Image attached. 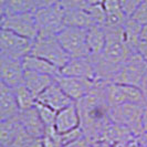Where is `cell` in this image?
<instances>
[{
  "label": "cell",
  "instance_id": "cell-1",
  "mask_svg": "<svg viewBox=\"0 0 147 147\" xmlns=\"http://www.w3.org/2000/svg\"><path fill=\"white\" fill-rule=\"evenodd\" d=\"M95 86L86 96L75 102L80 115V128L90 142L101 140L112 121L109 116V105L105 98L107 83L95 80Z\"/></svg>",
  "mask_w": 147,
  "mask_h": 147
},
{
  "label": "cell",
  "instance_id": "cell-2",
  "mask_svg": "<svg viewBox=\"0 0 147 147\" xmlns=\"http://www.w3.org/2000/svg\"><path fill=\"white\" fill-rule=\"evenodd\" d=\"M30 54L47 60L59 69L70 60V55L63 49L57 36H38L33 40Z\"/></svg>",
  "mask_w": 147,
  "mask_h": 147
},
{
  "label": "cell",
  "instance_id": "cell-3",
  "mask_svg": "<svg viewBox=\"0 0 147 147\" xmlns=\"http://www.w3.org/2000/svg\"><path fill=\"white\" fill-rule=\"evenodd\" d=\"M106 41L102 53L100 54L106 62L115 66L122 65L134 53L124 41L123 27L122 28H107L104 27Z\"/></svg>",
  "mask_w": 147,
  "mask_h": 147
},
{
  "label": "cell",
  "instance_id": "cell-4",
  "mask_svg": "<svg viewBox=\"0 0 147 147\" xmlns=\"http://www.w3.org/2000/svg\"><path fill=\"white\" fill-rule=\"evenodd\" d=\"M145 106L138 103H125L109 109L112 123L128 128L137 137L142 133V122Z\"/></svg>",
  "mask_w": 147,
  "mask_h": 147
},
{
  "label": "cell",
  "instance_id": "cell-5",
  "mask_svg": "<svg viewBox=\"0 0 147 147\" xmlns=\"http://www.w3.org/2000/svg\"><path fill=\"white\" fill-rule=\"evenodd\" d=\"M34 16L39 29L38 36H57L64 28V9L60 3L36 9Z\"/></svg>",
  "mask_w": 147,
  "mask_h": 147
},
{
  "label": "cell",
  "instance_id": "cell-6",
  "mask_svg": "<svg viewBox=\"0 0 147 147\" xmlns=\"http://www.w3.org/2000/svg\"><path fill=\"white\" fill-rule=\"evenodd\" d=\"M61 45L70 58L88 57L90 51L86 43V29L64 27L57 34Z\"/></svg>",
  "mask_w": 147,
  "mask_h": 147
},
{
  "label": "cell",
  "instance_id": "cell-7",
  "mask_svg": "<svg viewBox=\"0 0 147 147\" xmlns=\"http://www.w3.org/2000/svg\"><path fill=\"white\" fill-rule=\"evenodd\" d=\"M2 29L10 30L17 34L29 40H34L38 37V24L34 11L20 13H6L1 21Z\"/></svg>",
  "mask_w": 147,
  "mask_h": 147
},
{
  "label": "cell",
  "instance_id": "cell-8",
  "mask_svg": "<svg viewBox=\"0 0 147 147\" xmlns=\"http://www.w3.org/2000/svg\"><path fill=\"white\" fill-rule=\"evenodd\" d=\"M147 71V63L138 55L137 52H134L125 62L119 66L117 73L115 74L112 83L126 84L140 88L143 76Z\"/></svg>",
  "mask_w": 147,
  "mask_h": 147
},
{
  "label": "cell",
  "instance_id": "cell-9",
  "mask_svg": "<svg viewBox=\"0 0 147 147\" xmlns=\"http://www.w3.org/2000/svg\"><path fill=\"white\" fill-rule=\"evenodd\" d=\"M33 40L23 38L7 29L0 30V52L2 55L22 60L30 54Z\"/></svg>",
  "mask_w": 147,
  "mask_h": 147
},
{
  "label": "cell",
  "instance_id": "cell-10",
  "mask_svg": "<svg viewBox=\"0 0 147 147\" xmlns=\"http://www.w3.org/2000/svg\"><path fill=\"white\" fill-rule=\"evenodd\" d=\"M105 98L109 107H114L125 103H138L144 105L143 94L140 88L126 84L107 83L105 85Z\"/></svg>",
  "mask_w": 147,
  "mask_h": 147
},
{
  "label": "cell",
  "instance_id": "cell-11",
  "mask_svg": "<svg viewBox=\"0 0 147 147\" xmlns=\"http://www.w3.org/2000/svg\"><path fill=\"white\" fill-rule=\"evenodd\" d=\"M54 80L73 102H76L88 95L95 86L96 83L95 80L79 76H66L62 74L57 75Z\"/></svg>",
  "mask_w": 147,
  "mask_h": 147
},
{
  "label": "cell",
  "instance_id": "cell-12",
  "mask_svg": "<svg viewBox=\"0 0 147 147\" xmlns=\"http://www.w3.org/2000/svg\"><path fill=\"white\" fill-rule=\"evenodd\" d=\"M24 69L21 60L1 55L0 58V80L8 86L15 88L23 84Z\"/></svg>",
  "mask_w": 147,
  "mask_h": 147
},
{
  "label": "cell",
  "instance_id": "cell-13",
  "mask_svg": "<svg viewBox=\"0 0 147 147\" xmlns=\"http://www.w3.org/2000/svg\"><path fill=\"white\" fill-rule=\"evenodd\" d=\"M37 102L43 104L45 106H49L50 109H52L55 112L74 103L63 92V90L60 88L55 80L52 82L42 93H40L37 96Z\"/></svg>",
  "mask_w": 147,
  "mask_h": 147
},
{
  "label": "cell",
  "instance_id": "cell-14",
  "mask_svg": "<svg viewBox=\"0 0 147 147\" xmlns=\"http://www.w3.org/2000/svg\"><path fill=\"white\" fill-rule=\"evenodd\" d=\"M60 74L66 76H79L95 80L94 66L88 57L70 58V60L60 69Z\"/></svg>",
  "mask_w": 147,
  "mask_h": 147
},
{
  "label": "cell",
  "instance_id": "cell-15",
  "mask_svg": "<svg viewBox=\"0 0 147 147\" xmlns=\"http://www.w3.org/2000/svg\"><path fill=\"white\" fill-rule=\"evenodd\" d=\"M17 118L22 126V128L29 134L30 136L36 138H42L45 133V127L42 123L39 113L36 107L29 110L19 111L17 114Z\"/></svg>",
  "mask_w": 147,
  "mask_h": 147
},
{
  "label": "cell",
  "instance_id": "cell-16",
  "mask_svg": "<svg viewBox=\"0 0 147 147\" xmlns=\"http://www.w3.org/2000/svg\"><path fill=\"white\" fill-rule=\"evenodd\" d=\"M80 127V115L75 102L57 112L54 128L59 134L67 133Z\"/></svg>",
  "mask_w": 147,
  "mask_h": 147
},
{
  "label": "cell",
  "instance_id": "cell-17",
  "mask_svg": "<svg viewBox=\"0 0 147 147\" xmlns=\"http://www.w3.org/2000/svg\"><path fill=\"white\" fill-rule=\"evenodd\" d=\"M19 109L16 102L13 88L0 80V121L17 116Z\"/></svg>",
  "mask_w": 147,
  "mask_h": 147
},
{
  "label": "cell",
  "instance_id": "cell-18",
  "mask_svg": "<svg viewBox=\"0 0 147 147\" xmlns=\"http://www.w3.org/2000/svg\"><path fill=\"white\" fill-rule=\"evenodd\" d=\"M135 137L136 136L128 128L115 123H111V125L106 128L101 140L105 142L110 147H121Z\"/></svg>",
  "mask_w": 147,
  "mask_h": 147
},
{
  "label": "cell",
  "instance_id": "cell-19",
  "mask_svg": "<svg viewBox=\"0 0 147 147\" xmlns=\"http://www.w3.org/2000/svg\"><path fill=\"white\" fill-rule=\"evenodd\" d=\"M53 81H54V78L51 76V75L38 73V72L29 71V70H24L23 84L29 88L36 97L40 93H42Z\"/></svg>",
  "mask_w": 147,
  "mask_h": 147
},
{
  "label": "cell",
  "instance_id": "cell-20",
  "mask_svg": "<svg viewBox=\"0 0 147 147\" xmlns=\"http://www.w3.org/2000/svg\"><path fill=\"white\" fill-rule=\"evenodd\" d=\"M106 13V21L104 27L107 28H122L127 17L124 15L119 0H104L102 2Z\"/></svg>",
  "mask_w": 147,
  "mask_h": 147
},
{
  "label": "cell",
  "instance_id": "cell-21",
  "mask_svg": "<svg viewBox=\"0 0 147 147\" xmlns=\"http://www.w3.org/2000/svg\"><path fill=\"white\" fill-rule=\"evenodd\" d=\"M21 61L22 66H23L24 70L34 71V72L42 74H48V75H51L53 78H55L57 75L60 74V69L58 66L53 65L52 63L48 62L47 60L38 58L34 55L28 54Z\"/></svg>",
  "mask_w": 147,
  "mask_h": 147
},
{
  "label": "cell",
  "instance_id": "cell-22",
  "mask_svg": "<svg viewBox=\"0 0 147 147\" xmlns=\"http://www.w3.org/2000/svg\"><path fill=\"white\" fill-rule=\"evenodd\" d=\"M106 34L103 26L94 24L86 29V43L88 47L90 55L101 54L105 45Z\"/></svg>",
  "mask_w": 147,
  "mask_h": 147
},
{
  "label": "cell",
  "instance_id": "cell-23",
  "mask_svg": "<svg viewBox=\"0 0 147 147\" xmlns=\"http://www.w3.org/2000/svg\"><path fill=\"white\" fill-rule=\"evenodd\" d=\"M22 126L17 116L0 121V145L5 147L12 146Z\"/></svg>",
  "mask_w": 147,
  "mask_h": 147
},
{
  "label": "cell",
  "instance_id": "cell-24",
  "mask_svg": "<svg viewBox=\"0 0 147 147\" xmlns=\"http://www.w3.org/2000/svg\"><path fill=\"white\" fill-rule=\"evenodd\" d=\"M63 22H64V27H75L81 29H88L90 27L95 24L91 16L84 9L64 10Z\"/></svg>",
  "mask_w": 147,
  "mask_h": 147
},
{
  "label": "cell",
  "instance_id": "cell-25",
  "mask_svg": "<svg viewBox=\"0 0 147 147\" xmlns=\"http://www.w3.org/2000/svg\"><path fill=\"white\" fill-rule=\"evenodd\" d=\"M140 32L142 26L140 23L134 21L132 18H127L123 24V36L125 43L133 52H136L137 44L140 41Z\"/></svg>",
  "mask_w": 147,
  "mask_h": 147
},
{
  "label": "cell",
  "instance_id": "cell-26",
  "mask_svg": "<svg viewBox=\"0 0 147 147\" xmlns=\"http://www.w3.org/2000/svg\"><path fill=\"white\" fill-rule=\"evenodd\" d=\"M13 92H15L16 102H17L19 111L29 110L36 106L37 97L32 94V92L24 84H21L15 88Z\"/></svg>",
  "mask_w": 147,
  "mask_h": 147
},
{
  "label": "cell",
  "instance_id": "cell-27",
  "mask_svg": "<svg viewBox=\"0 0 147 147\" xmlns=\"http://www.w3.org/2000/svg\"><path fill=\"white\" fill-rule=\"evenodd\" d=\"M7 13H20L34 11L36 0H6Z\"/></svg>",
  "mask_w": 147,
  "mask_h": 147
},
{
  "label": "cell",
  "instance_id": "cell-28",
  "mask_svg": "<svg viewBox=\"0 0 147 147\" xmlns=\"http://www.w3.org/2000/svg\"><path fill=\"white\" fill-rule=\"evenodd\" d=\"M39 116L41 118L42 123L44 124L45 128H51L54 127V121H55V116H57V112L50 109L49 106H45L41 103H36V106Z\"/></svg>",
  "mask_w": 147,
  "mask_h": 147
},
{
  "label": "cell",
  "instance_id": "cell-29",
  "mask_svg": "<svg viewBox=\"0 0 147 147\" xmlns=\"http://www.w3.org/2000/svg\"><path fill=\"white\" fill-rule=\"evenodd\" d=\"M88 13L91 16L92 20L94 21L95 24L103 26L106 21V13L102 3H96V5H88V7L85 9Z\"/></svg>",
  "mask_w": 147,
  "mask_h": 147
},
{
  "label": "cell",
  "instance_id": "cell-30",
  "mask_svg": "<svg viewBox=\"0 0 147 147\" xmlns=\"http://www.w3.org/2000/svg\"><path fill=\"white\" fill-rule=\"evenodd\" d=\"M134 21L140 23V26H146L147 24V0H143L138 5V7L135 9V11L129 17Z\"/></svg>",
  "mask_w": 147,
  "mask_h": 147
},
{
  "label": "cell",
  "instance_id": "cell-31",
  "mask_svg": "<svg viewBox=\"0 0 147 147\" xmlns=\"http://www.w3.org/2000/svg\"><path fill=\"white\" fill-rule=\"evenodd\" d=\"M61 7L64 10H72V9H86L88 3L86 0H60Z\"/></svg>",
  "mask_w": 147,
  "mask_h": 147
},
{
  "label": "cell",
  "instance_id": "cell-32",
  "mask_svg": "<svg viewBox=\"0 0 147 147\" xmlns=\"http://www.w3.org/2000/svg\"><path fill=\"white\" fill-rule=\"evenodd\" d=\"M142 1L143 0H119V5H121V8H122L124 15L127 18H129Z\"/></svg>",
  "mask_w": 147,
  "mask_h": 147
},
{
  "label": "cell",
  "instance_id": "cell-33",
  "mask_svg": "<svg viewBox=\"0 0 147 147\" xmlns=\"http://www.w3.org/2000/svg\"><path fill=\"white\" fill-rule=\"evenodd\" d=\"M90 145H91V142L86 137L83 136V137H80L78 140L69 143V144H65L64 146L62 147H90Z\"/></svg>",
  "mask_w": 147,
  "mask_h": 147
},
{
  "label": "cell",
  "instance_id": "cell-34",
  "mask_svg": "<svg viewBox=\"0 0 147 147\" xmlns=\"http://www.w3.org/2000/svg\"><path fill=\"white\" fill-rule=\"evenodd\" d=\"M136 52L138 53V55H140V58L147 63V41L140 40L138 44H137Z\"/></svg>",
  "mask_w": 147,
  "mask_h": 147
},
{
  "label": "cell",
  "instance_id": "cell-35",
  "mask_svg": "<svg viewBox=\"0 0 147 147\" xmlns=\"http://www.w3.org/2000/svg\"><path fill=\"white\" fill-rule=\"evenodd\" d=\"M140 90L143 94V100H144V105L145 109H147V71L145 75L143 76V80L140 84Z\"/></svg>",
  "mask_w": 147,
  "mask_h": 147
},
{
  "label": "cell",
  "instance_id": "cell-36",
  "mask_svg": "<svg viewBox=\"0 0 147 147\" xmlns=\"http://www.w3.org/2000/svg\"><path fill=\"white\" fill-rule=\"evenodd\" d=\"M60 0H36V8H45V7H51L54 5H58Z\"/></svg>",
  "mask_w": 147,
  "mask_h": 147
},
{
  "label": "cell",
  "instance_id": "cell-37",
  "mask_svg": "<svg viewBox=\"0 0 147 147\" xmlns=\"http://www.w3.org/2000/svg\"><path fill=\"white\" fill-rule=\"evenodd\" d=\"M7 13V6H6V0H0V20Z\"/></svg>",
  "mask_w": 147,
  "mask_h": 147
},
{
  "label": "cell",
  "instance_id": "cell-38",
  "mask_svg": "<svg viewBox=\"0 0 147 147\" xmlns=\"http://www.w3.org/2000/svg\"><path fill=\"white\" fill-rule=\"evenodd\" d=\"M121 147H140V144H138V140L137 138H133V140H128L127 143H125L124 145H122Z\"/></svg>",
  "mask_w": 147,
  "mask_h": 147
},
{
  "label": "cell",
  "instance_id": "cell-39",
  "mask_svg": "<svg viewBox=\"0 0 147 147\" xmlns=\"http://www.w3.org/2000/svg\"><path fill=\"white\" fill-rule=\"evenodd\" d=\"M90 147H110L103 140H95V142H91Z\"/></svg>",
  "mask_w": 147,
  "mask_h": 147
},
{
  "label": "cell",
  "instance_id": "cell-40",
  "mask_svg": "<svg viewBox=\"0 0 147 147\" xmlns=\"http://www.w3.org/2000/svg\"><path fill=\"white\" fill-rule=\"evenodd\" d=\"M140 40L147 41V24L142 27V32H140Z\"/></svg>",
  "mask_w": 147,
  "mask_h": 147
},
{
  "label": "cell",
  "instance_id": "cell-41",
  "mask_svg": "<svg viewBox=\"0 0 147 147\" xmlns=\"http://www.w3.org/2000/svg\"><path fill=\"white\" fill-rule=\"evenodd\" d=\"M88 5H96V3H102L104 0H86Z\"/></svg>",
  "mask_w": 147,
  "mask_h": 147
},
{
  "label": "cell",
  "instance_id": "cell-42",
  "mask_svg": "<svg viewBox=\"0 0 147 147\" xmlns=\"http://www.w3.org/2000/svg\"><path fill=\"white\" fill-rule=\"evenodd\" d=\"M140 144V147H147V143H144V144H140V143H138Z\"/></svg>",
  "mask_w": 147,
  "mask_h": 147
},
{
  "label": "cell",
  "instance_id": "cell-43",
  "mask_svg": "<svg viewBox=\"0 0 147 147\" xmlns=\"http://www.w3.org/2000/svg\"><path fill=\"white\" fill-rule=\"evenodd\" d=\"M1 21H2V20H0V30L2 29V26H1Z\"/></svg>",
  "mask_w": 147,
  "mask_h": 147
},
{
  "label": "cell",
  "instance_id": "cell-44",
  "mask_svg": "<svg viewBox=\"0 0 147 147\" xmlns=\"http://www.w3.org/2000/svg\"><path fill=\"white\" fill-rule=\"evenodd\" d=\"M1 55H2V54H1V52H0V58H1Z\"/></svg>",
  "mask_w": 147,
  "mask_h": 147
},
{
  "label": "cell",
  "instance_id": "cell-45",
  "mask_svg": "<svg viewBox=\"0 0 147 147\" xmlns=\"http://www.w3.org/2000/svg\"><path fill=\"white\" fill-rule=\"evenodd\" d=\"M0 147H5V146H1V145H0Z\"/></svg>",
  "mask_w": 147,
  "mask_h": 147
}]
</instances>
